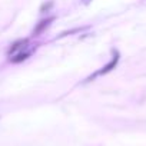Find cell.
I'll return each mask as SVG.
<instances>
[{"mask_svg":"<svg viewBox=\"0 0 146 146\" xmlns=\"http://www.w3.org/2000/svg\"><path fill=\"white\" fill-rule=\"evenodd\" d=\"M29 56H30V52H20V53H17L16 56H13V57L10 59V62H13V63H20V62L26 60Z\"/></svg>","mask_w":146,"mask_h":146,"instance_id":"277c9868","label":"cell"},{"mask_svg":"<svg viewBox=\"0 0 146 146\" xmlns=\"http://www.w3.org/2000/svg\"><path fill=\"white\" fill-rule=\"evenodd\" d=\"M117 62H119V53H117V52H115V56H113V59H112V60H110V62H109V63H108V64L105 66V67H102V69H100L99 72H96V73H95V75H93L92 78H89V79H88V82H89V80H92V79H95L96 76H100V75H106V73H109L110 70H113V69L116 67Z\"/></svg>","mask_w":146,"mask_h":146,"instance_id":"6da1fadb","label":"cell"},{"mask_svg":"<svg viewBox=\"0 0 146 146\" xmlns=\"http://www.w3.org/2000/svg\"><path fill=\"white\" fill-rule=\"evenodd\" d=\"M52 22H53V17L46 19V20H42V22H40V23L36 26V29L33 30V35H35V36H39L40 33H43V32H44V30L49 27V25H50Z\"/></svg>","mask_w":146,"mask_h":146,"instance_id":"3957f363","label":"cell"},{"mask_svg":"<svg viewBox=\"0 0 146 146\" xmlns=\"http://www.w3.org/2000/svg\"><path fill=\"white\" fill-rule=\"evenodd\" d=\"M27 43H29V40L27 39H23V40H17L16 43H13L12 46H10V49H9V54L12 56V54H15V53H17L19 50H22V49H26L27 47Z\"/></svg>","mask_w":146,"mask_h":146,"instance_id":"7a4b0ae2","label":"cell"},{"mask_svg":"<svg viewBox=\"0 0 146 146\" xmlns=\"http://www.w3.org/2000/svg\"><path fill=\"white\" fill-rule=\"evenodd\" d=\"M52 6H53V2H49L47 5H43V6H42L40 12H43V13H44V12H47V10H49V9L52 7Z\"/></svg>","mask_w":146,"mask_h":146,"instance_id":"5b68a950","label":"cell"}]
</instances>
